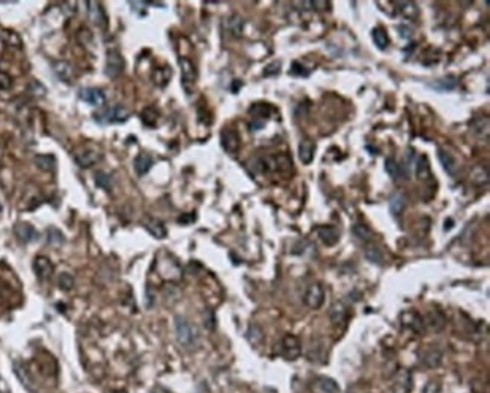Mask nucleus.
I'll use <instances>...</instances> for the list:
<instances>
[{"label":"nucleus","mask_w":490,"mask_h":393,"mask_svg":"<svg viewBox=\"0 0 490 393\" xmlns=\"http://www.w3.org/2000/svg\"><path fill=\"white\" fill-rule=\"evenodd\" d=\"M124 58L118 50H109L106 56V67L104 74L109 79H117L124 71Z\"/></svg>","instance_id":"obj_4"},{"label":"nucleus","mask_w":490,"mask_h":393,"mask_svg":"<svg viewBox=\"0 0 490 393\" xmlns=\"http://www.w3.org/2000/svg\"><path fill=\"white\" fill-rule=\"evenodd\" d=\"M195 221V215L193 214H184V215H181L180 218H178V222L180 224H184V225H187V224H190V222H193Z\"/></svg>","instance_id":"obj_46"},{"label":"nucleus","mask_w":490,"mask_h":393,"mask_svg":"<svg viewBox=\"0 0 490 393\" xmlns=\"http://www.w3.org/2000/svg\"><path fill=\"white\" fill-rule=\"evenodd\" d=\"M427 324H428V327H430L431 330L441 331V330L444 328V325H445V318H444V315H442L441 311L436 310V311H431V313L428 315Z\"/></svg>","instance_id":"obj_31"},{"label":"nucleus","mask_w":490,"mask_h":393,"mask_svg":"<svg viewBox=\"0 0 490 393\" xmlns=\"http://www.w3.org/2000/svg\"><path fill=\"white\" fill-rule=\"evenodd\" d=\"M272 106L267 103H256L249 109V114L252 115V121H250V130H260L264 127L266 120L270 117L272 112Z\"/></svg>","instance_id":"obj_5"},{"label":"nucleus","mask_w":490,"mask_h":393,"mask_svg":"<svg viewBox=\"0 0 490 393\" xmlns=\"http://www.w3.org/2000/svg\"><path fill=\"white\" fill-rule=\"evenodd\" d=\"M145 228H147L154 238H157V239H163V238H166V234H167L163 222L156 218L147 219V221H145Z\"/></svg>","instance_id":"obj_23"},{"label":"nucleus","mask_w":490,"mask_h":393,"mask_svg":"<svg viewBox=\"0 0 490 393\" xmlns=\"http://www.w3.org/2000/svg\"><path fill=\"white\" fill-rule=\"evenodd\" d=\"M421 361H422V364H424L425 368L435 369V368H438V366L441 364V361H442V352L439 350H436V348L425 351L424 355H422V358H421Z\"/></svg>","instance_id":"obj_21"},{"label":"nucleus","mask_w":490,"mask_h":393,"mask_svg":"<svg viewBox=\"0 0 490 393\" xmlns=\"http://www.w3.org/2000/svg\"><path fill=\"white\" fill-rule=\"evenodd\" d=\"M394 389H395V393H409V390L412 389V375L408 371H400L397 374Z\"/></svg>","instance_id":"obj_24"},{"label":"nucleus","mask_w":490,"mask_h":393,"mask_svg":"<svg viewBox=\"0 0 490 393\" xmlns=\"http://www.w3.org/2000/svg\"><path fill=\"white\" fill-rule=\"evenodd\" d=\"M225 24H226V31H228L229 34H233L234 37H240V35H242V31H243V20H242L240 17H237V15H234V17H228V18H226V21H225Z\"/></svg>","instance_id":"obj_28"},{"label":"nucleus","mask_w":490,"mask_h":393,"mask_svg":"<svg viewBox=\"0 0 490 393\" xmlns=\"http://www.w3.org/2000/svg\"><path fill=\"white\" fill-rule=\"evenodd\" d=\"M175 334H177V339L178 342L186 347V348H192L196 345L198 342V330L195 325H192L184 316H175Z\"/></svg>","instance_id":"obj_1"},{"label":"nucleus","mask_w":490,"mask_h":393,"mask_svg":"<svg viewBox=\"0 0 490 393\" xmlns=\"http://www.w3.org/2000/svg\"><path fill=\"white\" fill-rule=\"evenodd\" d=\"M65 242V238L62 234L61 230H57L56 227H50L47 228V244L51 245V247H61L64 245Z\"/></svg>","instance_id":"obj_30"},{"label":"nucleus","mask_w":490,"mask_h":393,"mask_svg":"<svg viewBox=\"0 0 490 393\" xmlns=\"http://www.w3.org/2000/svg\"><path fill=\"white\" fill-rule=\"evenodd\" d=\"M35 164L42 171H53L56 165V159L51 154H38L35 158Z\"/></svg>","instance_id":"obj_29"},{"label":"nucleus","mask_w":490,"mask_h":393,"mask_svg":"<svg viewBox=\"0 0 490 393\" xmlns=\"http://www.w3.org/2000/svg\"><path fill=\"white\" fill-rule=\"evenodd\" d=\"M34 271H35V274H37V277H38L40 280L45 281V280H48V278L53 275V265H51V262H50L47 257L38 256V257L34 260Z\"/></svg>","instance_id":"obj_13"},{"label":"nucleus","mask_w":490,"mask_h":393,"mask_svg":"<svg viewBox=\"0 0 490 393\" xmlns=\"http://www.w3.org/2000/svg\"><path fill=\"white\" fill-rule=\"evenodd\" d=\"M291 74L306 77V76H309V71H308V70H305V67H303V65H300L299 62H294V64H293V67H291Z\"/></svg>","instance_id":"obj_44"},{"label":"nucleus","mask_w":490,"mask_h":393,"mask_svg":"<svg viewBox=\"0 0 490 393\" xmlns=\"http://www.w3.org/2000/svg\"><path fill=\"white\" fill-rule=\"evenodd\" d=\"M94 180H95V185H97L98 188L106 189V191H110V188H112V178H110L109 174H106V173H103V171H98V173L95 174V177H94Z\"/></svg>","instance_id":"obj_39"},{"label":"nucleus","mask_w":490,"mask_h":393,"mask_svg":"<svg viewBox=\"0 0 490 393\" xmlns=\"http://www.w3.org/2000/svg\"><path fill=\"white\" fill-rule=\"evenodd\" d=\"M94 118L98 124H120L130 118V111L123 104H113L106 108L103 112H97Z\"/></svg>","instance_id":"obj_2"},{"label":"nucleus","mask_w":490,"mask_h":393,"mask_svg":"<svg viewBox=\"0 0 490 393\" xmlns=\"http://www.w3.org/2000/svg\"><path fill=\"white\" fill-rule=\"evenodd\" d=\"M353 234H355L359 241H362V242H369V241L372 239V236H374L372 230H371L368 225H365V224H356V225L353 227Z\"/></svg>","instance_id":"obj_32"},{"label":"nucleus","mask_w":490,"mask_h":393,"mask_svg":"<svg viewBox=\"0 0 490 393\" xmlns=\"http://www.w3.org/2000/svg\"><path fill=\"white\" fill-rule=\"evenodd\" d=\"M57 284L62 291H71L74 287V278L68 272H61L57 277Z\"/></svg>","instance_id":"obj_38"},{"label":"nucleus","mask_w":490,"mask_h":393,"mask_svg":"<svg viewBox=\"0 0 490 393\" xmlns=\"http://www.w3.org/2000/svg\"><path fill=\"white\" fill-rule=\"evenodd\" d=\"M319 387L323 393H339V386L336 384V381L327 377H322L319 380Z\"/></svg>","instance_id":"obj_34"},{"label":"nucleus","mask_w":490,"mask_h":393,"mask_svg":"<svg viewBox=\"0 0 490 393\" xmlns=\"http://www.w3.org/2000/svg\"><path fill=\"white\" fill-rule=\"evenodd\" d=\"M170 76H172V70H170L167 65L157 67V68H154V71H153V82H154L157 87L163 88L169 84Z\"/></svg>","instance_id":"obj_22"},{"label":"nucleus","mask_w":490,"mask_h":393,"mask_svg":"<svg viewBox=\"0 0 490 393\" xmlns=\"http://www.w3.org/2000/svg\"><path fill=\"white\" fill-rule=\"evenodd\" d=\"M385 170L386 173L389 174L391 178H398L401 175V168H400V164L394 159V158H388L386 162H385Z\"/></svg>","instance_id":"obj_35"},{"label":"nucleus","mask_w":490,"mask_h":393,"mask_svg":"<svg viewBox=\"0 0 490 393\" xmlns=\"http://www.w3.org/2000/svg\"><path fill=\"white\" fill-rule=\"evenodd\" d=\"M154 161L148 153H140L134 159V171L137 173V175H145L151 170Z\"/></svg>","instance_id":"obj_20"},{"label":"nucleus","mask_w":490,"mask_h":393,"mask_svg":"<svg viewBox=\"0 0 490 393\" xmlns=\"http://www.w3.org/2000/svg\"><path fill=\"white\" fill-rule=\"evenodd\" d=\"M430 164L425 156H421L416 162V175L419 178H428L430 177Z\"/></svg>","instance_id":"obj_36"},{"label":"nucleus","mask_w":490,"mask_h":393,"mask_svg":"<svg viewBox=\"0 0 490 393\" xmlns=\"http://www.w3.org/2000/svg\"><path fill=\"white\" fill-rule=\"evenodd\" d=\"M319 236L322 239V242L327 245V247H333L338 244L339 241V231L332 227V225H323V227H319Z\"/></svg>","instance_id":"obj_17"},{"label":"nucleus","mask_w":490,"mask_h":393,"mask_svg":"<svg viewBox=\"0 0 490 393\" xmlns=\"http://www.w3.org/2000/svg\"><path fill=\"white\" fill-rule=\"evenodd\" d=\"M281 71V62L279 61H275L272 64H269L264 70V76H276L278 73Z\"/></svg>","instance_id":"obj_43"},{"label":"nucleus","mask_w":490,"mask_h":393,"mask_svg":"<svg viewBox=\"0 0 490 393\" xmlns=\"http://www.w3.org/2000/svg\"><path fill=\"white\" fill-rule=\"evenodd\" d=\"M79 98L91 106H101L106 101V94L98 88H82L79 91Z\"/></svg>","instance_id":"obj_9"},{"label":"nucleus","mask_w":490,"mask_h":393,"mask_svg":"<svg viewBox=\"0 0 490 393\" xmlns=\"http://www.w3.org/2000/svg\"><path fill=\"white\" fill-rule=\"evenodd\" d=\"M325 295H326V292H325V287H323L322 283H311V284L308 286L306 292H305L303 301H305V304L309 307V308L317 310V308H320V307L323 306V303H325Z\"/></svg>","instance_id":"obj_6"},{"label":"nucleus","mask_w":490,"mask_h":393,"mask_svg":"<svg viewBox=\"0 0 490 393\" xmlns=\"http://www.w3.org/2000/svg\"><path fill=\"white\" fill-rule=\"evenodd\" d=\"M11 87H12V79H11V76L0 71V89L5 91V89H9Z\"/></svg>","instance_id":"obj_45"},{"label":"nucleus","mask_w":490,"mask_h":393,"mask_svg":"<svg viewBox=\"0 0 490 393\" xmlns=\"http://www.w3.org/2000/svg\"><path fill=\"white\" fill-rule=\"evenodd\" d=\"M109 393H127L125 390H112V392H109Z\"/></svg>","instance_id":"obj_47"},{"label":"nucleus","mask_w":490,"mask_h":393,"mask_svg":"<svg viewBox=\"0 0 490 393\" xmlns=\"http://www.w3.org/2000/svg\"><path fill=\"white\" fill-rule=\"evenodd\" d=\"M401 322L405 327L410 328L416 334H419L424 330V319L416 311H405L401 315Z\"/></svg>","instance_id":"obj_14"},{"label":"nucleus","mask_w":490,"mask_h":393,"mask_svg":"<svg viewBox=\"0 0 490 393\" xmlns=\"http://www.w3.org/2000/svg\"><path fill=\"white\" fill-rule=\"evenodd\" d=\"M483 120H484V118H477V120H474V123H472V130L475 132L478 136H483V133H484V138H487V136H489V126L483 127Z\"/></svg>","instance_id":"obj_42"},{"label":"nucleus","mask_w":490,"mask_h":393,"mask_svg":"<svg viewBox=\"0 0 490 393\" xmlns=\"http://www.w3.org/2000/svg\"><path fill=\"white\" fill-rule=\"evenodd\" d=\"M314 154H315V144L314 141L311 139H303L300 144H299V158L302 161V164L305 165H309L314 159Z\"/></svg>","instance_id":"obj_15"},{"label":"nucleus","mask_w":490,"mask_h":393,"mask_svg":"<svg viewBox=\"0 0 490 393\" xmlns=\"http://www.w3.org/2000/svg\"><path fill=\"white\" fill-rule=\"evenodd\" d=\"M14 231H15V236L18 238V241H21L23 244L34 242V241H37V238H38V233H37L35 227L31 225V224H27V222H20V224H17L15 228H14Z\"/></svg>","instance_id":"obj_11"},{"label":"nucleus","mask_w":490,"mask_h":393,"mask_svg":"<svg viewBox=\"0 0 490 393\" xmlns=\"http://www.w3.org/2000/svg\"><path fill=\"white\" fill-rule=\"evenodd\" d=\"M435 87L442 89V91H451V89L457 87V81L454 77H444L438 84H435Z\"/></svg>","instance_id":"obj_41"},{"label":"nucleus","mask_w":490,"mask_h":393,"mask_svg":"<svg viewBox=\"0 0 490 393\" xmlns=\"http://www.w3.org/2000/svg\"><path fill=\"white\" fill-rule=\"evenodd\" d=\"M365 257L371 263H376V265H382L383 262V253L380 251V248L374 247V245H369L365 248Z\"/></svg>","instance_id":"obj_37"},{"label":"nucleus","mask_w":490,"mask_h":393,"mask_svg":"<svg viewBox=\"0 0 490 393\" xmlns=\"http://www.w3.org/2000/svg\"><path fill=\"white\" fill-rule=\"evenodd\" d=\"M140 120L147 127H156L159 121V111L154 108H145L140 114Z\"/></svg>","instance_id":"obj_27"},{"label":"nucleus","mask_w":490,"mask_h":393,"mask_svg":"<svg viewBox=\"0 0 490 393\" xmlns=\"http://www.w3.org/2000/svg\"><path fill=\"white\" fill-rule=\"evenodd\" d=\"M220 142L222 147L225 148V151L228 153H237L239 147H240V138L239 133L236 129L233 127H225L220 132Z\"/></svg>","instance_id":"obj_8"},{"label":"nucleus","mask_w":490,"mask_h":393,"mask_svg":"<svg viewBox=\"0 0 490 393\" xmlns=\"http://www.w3.org/2000/svg\"><path fill=\"white\" fill-rule=\"evenodd\" d=\"M180 67H181V85L187 94H192L195 89V84L198 79V71L193 62L187 58H180L178 59Z\"/></svg>","instance_id":"obj_3"},{"label":"nucleus","mask_w":490,"mask_h":393,"mask_svg":"<svg viewBox=\"0 0 490 393\" xmlns=\"http://www.w3.org/2000/svg\"><path fill=\"white\" fill-rule=\"evenodd\" d=\"M372 41H374V44H376V47L379 48V50H386L388 47H389V37H388V34L382 29V28H376L374 31H372Z\"/></svg>","instance_id":"obj_26"},{"label":"nucleus","mask_w":490,"mask_h":393,"mask_svg":"<svg viewBox=\"0 0 490 393\" xmlns=\"http://www.w3.org/2000/svg\"><path fill=\"white\" fill-rule=\"evenodd\" d=\"M100 159V153L95 150H82L74 154V161L77 162L79 167L82 168H89L92 167L97 161Z\"/></svg>","instance_id":"obj_16"},{"label":"nucleus","mask_w":490,"mask_h":393,"mask_svg":"<svg viewBox=\"0 0 490 393\" xmlns=\"http://www.w3.org/2000/svg\"><path fill=\"white\" fill-rule=\"evenodd\" d=\"M53 70H54L56 76L62 82H71V79H73V67H71V64H68L65 61H59V62H54Z\"/></svg>","instance_id":"obj_25"},{"label":"nucleus","mask_w":490,"mask_h":393,"mask_svg":"<svg viewBox=\"0 0 490 393\" xmlns=\"http://www.w3.org/2000/svg\"><path fill=\"white\" fill-rule=\"evenodd\" d=\"M88 15L91 18L92 23H95L97 26H106L107 20H106V12L103 9V6L98 2H88Z\"/></svg>","instance_id":"obj_12"},{"label":"nucleus","mask_w":490,"mask_h":393,"mask_svg":"<svg viewBox=\"0 0 490 393\" xmlns=\"http://www.w3.org/2000/svg\"><path fill=\"white\" fill-rule=\"evenodd\" d=\"M438 158H439L444 170L448 173V175L454 177L455 173H457V168H458V164H457L455 158H454L449 151H447V150H439V151H438Z\"/></svg>","instance_id":"obj_18"},{"label":"nucleus","mask_w":490,"mask_h":393,"mask_svg":"<svg viewBox=\"0 0 490 393\" xmlns=\"http://www.w3.org/2000/svg\"><path fill=\"white\" fill-rule=\"evenodd\" d=\"M329 316H330V321L335 327H344L349 319V307L342 301H338L330 307Z\"/></svg>","instance_id":"obj_10"},{"label":"nucleus","mask_w":490,"mask_h":393,"mask_svg":"<svg viewBox=\"0 0 490 393\" xmlns=\"http://www.w3.org/2000/svg\"><path fill=\"white\" fill-rule=\"evenodd\" d=\"M247 339H249V342H250L253 347H258V345L263 342V339H264L263 330H261L258 325H255V324L249 325V328H247Z\"/></svg>","instance_id":"obj_33"},{"label":"nucleus","mask_w":490,"mask_h":393,"mask_svg":"<svg viewBox=\"0 0 490 393\" xmlns=\"http://www.w3.org/2000/svg\"><path fill=\"white\" fill-rule=\"evenodd\" d=\"M14 372L17 375V378L20 380V383L27 389V390H34V378L31 375V372L27 371V368L23 363H15L14 364Z\"/></svg>","instance_id":"obj_19"},{"label":"nucleus","mask_w":490,"mask_h":393,"mask_svg":"<svg viewBox=\"0 0 490 393\" xmlns=\"http://www.w3.org/2000/svg\"><path fill=\"white\" fill-rule=\"evenodd\" d=\"M389 206H391V211H392V214H401V211H403V207H405V198H403V195L401 194H395V195H392V198H391V201H389Z\"/></svg>","instance_id":"obj_40"},{"label":"nucleus","mask_w":490,"mask_h":393,"mask_svg":"<svg viewBox=\"0 0 490 393\" xmlns=\"http://www.w3.org/2000/svg\"><path fill=\"white\" fill-rule=\"evenodd\" d=\"M281 352L285 360L294 361L300 357L302 354V342L297 336L294 334H286L281 342Z\"/></svg>","instance_id":"obj_7"}]
</instances>
